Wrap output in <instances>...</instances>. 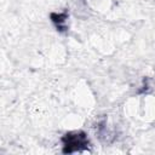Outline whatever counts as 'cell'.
Listing matches in <instances>:
<instances>
[{
	"instance_id": "1",
	"label": "cell",
	"mask_w": 155,
	"mask_h": 155,
	"mask_svg": "<svg viewBox=\"0 0 155 155\" xmlns=\"http://www.w3.org/2000/svg\"><path fill=\"white\" fill-rule=\"evenodd\" d=\"M62 143H63L62 151L64 154L80 153V151L87 150L90 147V140L87 138V134L84 131L67 132L62 137Z\"/></svg>"
},
{
	"instance_id": "2",
	"label": "cell",
	"mask_w": 155,
	"mask_h": 155,
	"mask_svg": "<svg viewBox=\"0 0 155 155\" xmlns=\"http://www.w3.org/2000/svg\"><path fill=\"white\" fill-rule=\"evenodd\" d=\"M51 21L56 25L57 30L61 33H64L68 30L67 27V19H68V12H52L51 13Z\"/></svg>"
},
{
	"instance_id": "3",
	"label": "cell",
	"mask_w": 155,
	"mask_h": 155,
	"mask_svg": "<svg viewBox=\"0 0 155 155\" xmlns=\"http://www.w3.org/2000/svg\"><path fill=\"white\" fill-rule=\"evenodd\" d=\"M151 90V84L149 79H144V84L142 86V88L139 90V93H148Z\"/></svg>"
}]
</instances>
